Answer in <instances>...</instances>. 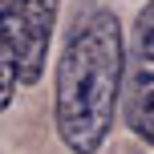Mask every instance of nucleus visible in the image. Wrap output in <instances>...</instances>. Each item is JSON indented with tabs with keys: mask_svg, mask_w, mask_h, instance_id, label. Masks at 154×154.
<instances>
[{
	"mask_svg": "<svg viewBox=\"0 0 154 154\" xmlns=\"http://www.w3.org/2000/svg\"><path fill=\"white\" fill-rule=\"evenodd\" d=\"M61 0H0V41L8 45L20 89L45 77Z\"/></svg>",
	"mask_w": 154,
	"mask_h": 154,
	"instance_id": "3",
	"label": "nucleus"
},
{
	"mask_svg": "<svg viewBox=\"0 0 154 154\" xmlns=\"http://www.w3.org/2000/svg\"><path fill=\"white\" fill-rule=\"evenodd\" d=\"M16 93H20V77H16V65H12L8 45L0 41V114H8V109H12Z\"/></svg>",
	"mask_w": 154,
	"mask_h": 154,
	"instance_id": "4",
	"label": "nucleus"
},
{
	"mask_svg": "<svg viewBox=\"0 0 154 154\" xmlns=\"http://www.w3.org/2000/svg\"><path fill=\"white\" fill-rule=\"evenodd\" d=\"M130 134L154 150V0L138 8L130 24V41L122 53V93H118Z\"/></svg>",
	"mask_w": 154,
	"mask_h": 154,
	"instance_id": "2",
	"label": "nucleus"
},
{
	"mask_svg": "<svg viewBox=\"0 0 154 154\" xmlns=\"http://www.w3.org/2000/svg\"><path fill=\"white\" fill-rule=\"evenodd\" d=\"M126 37L114 8L77 4L53 77V126L69 154H101L114 134Z\"/></svg>",
	"mask_w": 154,
	"mask_h": 154,
	"instance_id": "1",
	"label": "nucleus"
}]
</instances>
